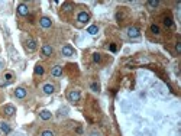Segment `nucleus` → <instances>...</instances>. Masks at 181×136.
Instances as JSON below:
<instances>
[{"label":"nucleus","mask_w":181,"mask_h":136,"mask_svg":"<svg viewBox=\"0 0 181 136\" xmlns=\"http://www.w3.org/2000/svg\"><path fill=\"white\" fill-rule=\"evenodd\" d=\"M128 36L132 38V39L139 38V36H141V31H139V28H136V26H130V28H128Z\"/></svg>","instance_id":"f257e3e1"},{"label":"nucleus","mask_w":181,"mask_h":136,"mask_svg":"<svg viewBox=\"0 0 181 136\" xmlns=\"http://www.w3.org/2000/svg\"><path fill=\"white\" fill-rule=\"evenodd\" d=\"M80 97H81V94H80L78 90H71L68 93V100H70L71 103H77V101L80 100Z\"/></svg>","instance_id":"f03ea898"},{"label":"nucleus","mask_w":181,"mask_h":136,"mask_svg":"<svg viewBox=\"0 0 181 136\" xmlns=\"http://www.w3.org/2000/svg\"><path fill=\"white\" fill-rule=\"evenodd\" d=\"M77 20H78L80 23H87V22L90 20V15H88L87 12H80V13L77 15Z\"/></svg>","instance_id":"7ed1b4c3"},{"label":"nucleus","mask_w":181,"mask_h":136,"mask_svg":"<svg viewBox=\"0 0 181 136\" xmlns=\"http://www.w3.org/2000/svg\"><path fill=\"white\" fill-rule=\"evenodd\" d=\"M18 13H19L20 16H28V15H29V7H28L25 3H20V4L18 6Z\"/></svg>","instance_id":"20e7f679"},{"label":"nucleus","mask_w":181,"mask_h":136,"mask_svg":"<svg viewBox=\"0 0 181 136\" xmlns=\"http://www.w3.org/2000/svg\"><path fill=\"white\" fill-rule=\"evenodd\" d=\"M39 25H41L42 28H51V26H52V20H51L49 17H46V16H42V17L39 19Z\"/></svg>","instance_id":"39448f33"},{"label":"nucleus","mask_w":181,"mask_h":136,"mask_svg":"<svg viewBox=\"0 0 181 136\" xmlns=\"http://www.w3.org/2000/svg\"><path fill=\"white\" fill-rule=\"evenodd\" d=\"M61 54H62L64 56H72V55H74V49H72L71 45H64L62 49H61Z\"/></svg>","instance_id":"423d86ee"},{"label":"nucleus","mask_w":181,"mask_h":136,"mask_svg":"<svg viewBox=\"0 0 181 136\" xmlns=\"http://www.w3.org/2000/svg\"><path fill=\"white\" fill-rule=\"evenodd\" d=\"M26 94H28V91H26V89H23V87H18L15 90V97L16 98H25Z\"/></svg>","instance_id":"0eeeda50"},{"label":"nucleus","mask_w":181,"mask_h":136,"mask_svg":"<svg viewBox=\"0 0 181 136\" xmlns=\"http://www.w3.org/2000/svg\"><path fill=\"white\" fill-rule=\"evenodd\" d=\"M3 113H4L6 116H13V114L16 113V109H15V106L7 104V106H4V107H3Z\"/></svg>","instance_id":"6e6552de"},{"label":"nucleus","mask_w":181,"mask_h":136,"mask_svg":"<svg viewBox=\"0 0 181 136\" xmlns=\"http://www.w3.org/2000/svg\"><path fill=\"white\" fill-rule=\"evenodd\" d=\"M41 52H42L43 56H51V55L54 54V48H52L51 45H43L42 46V49H41Z\"/></svg>","instance_id":"1a4fd4ad"},{"label":"nucleus","mask_w":181,"mask_h":136,"mask_svg":"<svg viewBox=\"0 0 181 136\" xmlns=\"http://www.w3.org/2000/svg\"><path fill=\"white\" fill-rule=\"evenodd\" d=\"M26 49L31 51V52L35 51L36 49V41L35 39H32V38H28V39H26Z\"/></svg>","instance_id":"9d476101"},{"label":"nucleus","mask_w":181,"mask_h":136,"mask_svg":"<svg viewBox=\"0 0 181 136\" xmlns=\"http://www.w3.org/2000/svg\"><path fill=\"white\" fill-rule=\"evenodd\" d=\"M51 74H52L54 77H61V75H62V67H61V65H55V67H52Z\"/></svg>","instance_id":"9b49d317"},{"label":"nucleus","mask_w":181,"mask_h":136,"mask_svg":"<svg viewBox=\"0 0 181 136\" xmlns=\"http://www.w3.org/2000/svg\"><path fill=\"white\" fill-rule=\"evenodd\" d=\"M39 117H41L42 120H49V119L52 117V113H51L49 110H41V113H39Z\"/></svg>","instance_id":"f8f14e48"},{"label":"nucleus","mask_w":181,"mask_h":136,"mask_svg":"<svg viewBox=\"0 0 181 136\" xmlns=\"http://www.w3.org/2000/svg\"><path fill=\"white\" fill-rule=\"evenodd\" d=\"M0 130H1L3 133L9 135V133L12 132V128H10V125H9V123H6V122H1V125H0Z\"/></svg>","instance_id":"ddd939ff"},{"label":"nucleus","mask_w":181,"mask_h":136,"mask_svg":"<svg viewBox=\"0 0 181 136\" xmlns=\"http://www.w3.org/2000/svg\"><path fill=\"white\" fill-rule=\"evenodd\" d=\"M42 90H43V93H45V94H48V96H49V94H52V93L55 91V87H54L52 84H49V83H48V84H43Z\"/></svg>","instance_id":"4468645a"},{"label":"nucleus","mask_w":181,"mask_h":136,"mask_svg":"<svg viewBox=\"0 0 181 136\" xmlns=\"http://www.w3.org/2000/svg\"><path fill=\"white\" fill-rule=\"evenodd\" d=\"M164 25H165L167 28H174L173 17H171V16H165V17H164Z\"/></svg>","instance_id":"2eb2a0df"},{"label":"nucleus","mask_w":181,"mask_h":136,"mask_svg":"<svg viewBox=\"0 0 181 136\" xmlns=\"http://www.w3.org/2000/svg\"><path fill=\"white\" fill-rule=\"evenodd\" d=\"M43 73H45V68H43L41 64L35 65V74L36 75H43Z\"/></svg>","instance_id":"dca6fc26"},{"label":"nucleus","mask_w":181,"mask_h":136,"mask_svg":"<svg viewBox=\"0 0 181 136\" xmlns=\"http://www.w3.org/2000/svg\"><path fill=\"white\" fill-rule=\"evenodd\" d=\"M87 32H88L90 35H97V32H99V28H97L96 25H93V26H90V28L87 29Z\"/></svg>","instance_id":"f3484780"},{"label":"nucleus","mask_w":181,"mask_h":136,"mask_svg":"<svg viewBox=\"0 0 181 136\" xmlns=\"http://www.w3.org/2000/svg\"><path fill=\"white\" fill-rule=\"evenodd\" d=\"M151 32H152L154 35H159L161 29H159V26H158V25H151Z\"/></svg>","instance_id":"a211bd4d"},{"label":"nucleus","mask_w":181,"mask_h":136,"mask_svg":"<svg viewBox=\"0 0 181 136\" xmlns=\"http://www.w3.org/2000/svg\"><path fill=\"white\" fill-rule=\"evenodd\" d=\"M13 73H4V80H6V83H12L13 81Z\"/></svg>","instance_id":"6ab92c4d"},{"label":"nucleus","mask_w":181,"mask_h":136,"mask_svg":"<svg viewBox=\"0 0 181 136\" xmlns=\"http://www.w3.org/2000/svg\"><path fill=\"white\" fill-rule=\"evenodd\" d=\"M148 6L152 7V9H155V7L159 6V0H149V1H148Z\"/></svg>","instance_id":"aec40b11"},{"label":"nucleus","mask_w":181,"mask_h":136,"mask_svg":"<svg viewBox=\"0 0 181 136\" xmlns=\"http://www.w3.org/2000/svg\"><path fill=\"white\" fill-rule=\"evenodd\" d=\"M93 61H94V62H100V61H102V54H99V52L93 54Z\"/></svg>","instance_id":"412c9836"},{"label":"nucleus","mask_w":181,"mask_h":136,"mask_svg":"<svg viewBox=\"0 0 181 136\" xmlns=\"http://www.w3.org/2000/svg\"><path fill=\"white\" fill-rule=\"evenodd\" d=\"M90 87H91V90H93V91H99V90H100V86H99L97 83H93Z\"/></svg>","instance_id":"4be33fe9"},{"label":"nucleus","mask_w":181,"mask_h":136,"mask_svg":"<svg viewBox=\"0 0 181 136\" xmlns=\"http://www.w3.org/2000/svg\"><path fill=\"white\" fill-rule=\"evenodd\" d=\"M175 52H177V54H181V42L180 41L175 44Z\"/></svg>","instance_id":"5701e85b"},{"label":"nucleus","mask_w":181,"mask_h":136,"mask_svg":"<svg viewBox=\"0 0 181 136\" xmlns=\"http://www.w3.org/2000/svg\"><path fill=\"white\" fill-rule=\"evenodd\" d=\"M41 136H54V132H51V130H43Z\"/></svg>","instance_id":"b1692460"},{"label":"nucleus","mask_w":181,"mask_h":136,"mask_svg":"<svg viewBox=\"0 0 181 136\" xmlns=\"http://www.w3.org/2000/svg\"><path fill=\"white\" fill-rule=\"evenodd\" d=\"M71 4H70V3H67V4H64V10H71Z\"/></svg>","instance_id":"393cba45"},{"label":"nucleus","mask_w":181,"mask_h":136,"mask_svg":"<svg viewBox=\"0 0 181 136\" xmlns=\"http://www.w3.org/2000/svg\"><path fill=\"white\" fill-rule=\"evenodd\" d=\"M90 136H102V135H100V132H97V130H93V132L90 133Z\"/></svg>","instance_id":"a878e982"},{"label":"nucleus","mask_w":181,"mask_h":136,"mask_svg":"<svg viewBox=\"0 0 181 136\" xmlns=\"http://www.w3.org/2000/svg\"><path fill=\"white\" fill-rule=\"evenodd\" d=\"M110 51H112V52H116V51H117V48H116L114 44H112V45H110Z\"/></svg>","instance_id":"bb28decb"},{"label":"nucleus","mask_w":181,"mask_h":136,"mask_svg":"<svg viewBox=\"0 0 181 136\" xmlns=\"http://www.w3.org/2000/svg\"><path fill=\"white\" fill-rule=\"evenodd\" d=\"M1 65H3V62H1V61H0V68H1Z\"/></svg>","instance_id":"cd10ccee"}]
</instances>
